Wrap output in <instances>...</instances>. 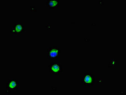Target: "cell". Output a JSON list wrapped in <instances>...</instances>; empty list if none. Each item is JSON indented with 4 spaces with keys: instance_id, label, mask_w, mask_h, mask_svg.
<instances>
[{
    "instance_id": "2",
    "label": "cell",
    "mask_w": 126,
    "mask_h": 95,
    "mask_svg": "<svg viewBox=\"0 0 126 95\" xmlns=\"http://www.w3.org/2000/svg\"><path fill=\"white\" fill-rule=\"evenodd\" d=\"M61 51L59 47L55 46L50 47L47 51V57L49 60H57L60 56Z\"/></svg>"
},
{
    "instance_id": "6",
    "label": "cell",
    "mask_w": 126,
    "mask_h": 95,
    "mask_svg": "<svg viewBox=\"0 0 126 95\" xmlns=\"http://www.w3.org/2000/svg\"><path fill=\"white\" fill-rule=\"evenodd\" d=\"M60 3V1L59 0H47L46 4L50 9L53 10L59 7Z\"/></svg>"
},
{
    "instance_id": "7",
    "label": "cell",
    "mask_w": 126,
    "mask_h": 95,
    "mask_svg": "<svg viewBox=\"0 0 126 95\" xmlns=\"http://www.w3.org/2000/svg\"><path fill=\"white\" fill-rule=\"evenodd\" d=\"M37 10V9L35 7L33 6H31L30 7V11L32 13H34L35 12H36Z\"/></svg>"
},
{
    "instance_id": "1",
    "label": "cell",
    "mask_w": 126,
    "mask_h": 95,
    "mask_svg": "<svg viewBox=\"0 0 126 95\" xmlns=\"http://www.w3.org/2000/svg\"><path fill=\"white\" fill-rule=\"evenodd\" d=\"M49 73L54 76L63 73V69L61 63L58 61H52L47 66Z\"/></svg>"
},
{
    "instance_id": "5",
    "label": "cell",
    "mask_w": 126,
    "mask_h": 95,
    "mask_svg": "<svg viewBox=\"0 0 126 95\" xmlns=\"http://www.w3.org/2000/svg\"><path fill=\"white\" fill-rule=\"evenodd\" d=\"M18 81L16 78L9 79L7 82L6 89L12 91H16L18 89Z\"/></svg>"
},
{
    "instance_id": "8",
    "label": "cell",
    "mask_w": 126,
    "mask_h": 95,
    "mask_svg": "<svg viewBox=\"0 0 126 95\" xmlns=\"http://www.w3.org/2000/svg\"><path fill=\"white\" fill-rule=\"evenodd\" d=\"M11 91H12L10 90V89H5V92L7 94H11Z\"/></svg>"
},
{
    "instance_id": "4",
    "label": "cell",
    "mask_w": 126,
    "mask_h": 95,
    "mask_svg": "<svg viewBox=\"0 0 126 95\" xmlns=\"http://www.w3.org/2000/svg\"><path fill=\"white\" fill-rule=\"evenodd\" d=\"M25 29V26L23 25V23H15L10 32L13 35H20L23 33Z\"/></svg>"
},
{
    "instance_id": "3",
    "label": "cell",
    "mask_w": 126,
    "mask_h": 95,
    "mask_svg": "<svg viewBox=\"0 0 126 95\" xmlns=\"http://www.w3.org/2000/svg\"><path fill=\"white\" fill-rule=\"evenodd\" d=\"M94 75L91 73H84L81 79V82L84 86H92L95 83Z\"/></svg>"
}]
</instances>
